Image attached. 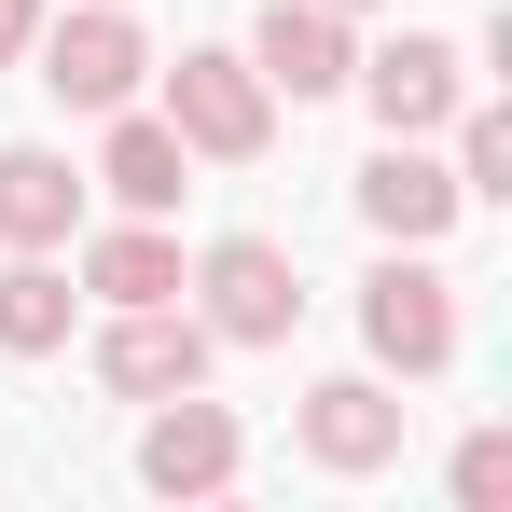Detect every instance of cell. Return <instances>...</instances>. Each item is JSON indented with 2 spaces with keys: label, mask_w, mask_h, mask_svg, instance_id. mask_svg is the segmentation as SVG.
I'll return each instance as SVG.
<instances>
[{
  "label": "cell",
  "mask_w": 512,
  "mask_h": 512,
  "mask_svg": "<svg viewBox=\"0 0 512 512\" xmlns=\"http://www.w3.org/2000/svg\"><path fill=\"white\" fill-rule=\"evenodd\" d=\"M305 457H319V471H388V457H402V402H388V388H374V374H333V388H305Z\"/></svg>",
  "instance_id": "cell-10"
},
{
  "label": "cell",
  "mask_w": 512,
  "mask_h": 512,
  "mask_svg": "<svg viewBox=\"0 0 512 512\" xmlns=\"http://www.w3.org/2000/svg\"><path fill=\"white\" fill-rule=\"evenodd\" d=\"M457 125V194H512V111H443Z\"/></svg>",
  "instance_id": "cell-15"
},
{
  "label": "cell",
  "mask_w": 512,
  "mask_h": 512,
  "mask_svg": "<svg viewBox=\"0 0 512 512\" xmlns=\"http://www.w3.org/2000/svg\"><path fill=\"white\" fill-rule=\"evenodd\" d=\"M84 291H97V305H180L167 222H139V208H125V236H97V250H84Z\"/></svg>",
  "instance_id": "cell-13"
},
{
  "label": "cell",
  "mask_w": 512,
  "mask_h": 512,
  "mask_svg": "<svg viewBox=\"0 0 512 512\" xmlns=\"http://www.w3.org/2000/svg\"><path fill=\"white\" fill-rule=\"evenodd\" d=\"M167 125H180V153H208V167H250L263 139H277V84H263L250 56H180L167 70Z\"/></svg>",
  "instance_id": "cell-1"
},
{
  "label": "cell",
  "mask_w": 512,
  "mask_h": 512,
  "mask_svg": "<svg viewBox=\"0 0 512 512\" xmlns=\"http://www.w3.org/2000/svg\"><path fill=\"white\" fill-rule=\"evenodd\" d=\"M97 180H111V208L167 222L180 194H194V153H180V125H167V111H125V125H111V153H97Z\"/></svg>",
  "instance_id": "cell-12"
},
{
  "label": "cell",
  "mask_w": 512,
  "mask_h": 512,
  "mask_svg": "<svg viewBox=\"0 0 512 512\" xmlns=\"http://www.w3.org/2000/svg\"><path fill=\"white\" fill-rule=\"evenodd\" d=\"M360 346H374L388 374H443V360H457V277L429 250H388L360 277Z\"/></svg>",
  "instance_id": "cell-2"
},
{
  "label": "cell",
  "mask_w": 512,
  "mask_h": 512,
  "mask_svg": "<svg viewBox=\"0 0 512 512\" xmlns=\"http://www.w3.org/2000/svg\"><path fill=\"white\" fill-rule=\"evenodd\" d=\"M208 319L194 305H111V333H97V388H125V402H167V388H208Z\"/></svg>",
  "instance_id": "cell-5"
},
{
  "label": "cell",
  "mask_w": 512,
  "mask_h": 512,
  "mask_svg": "<svg viewBox=\"0 0 512 512\" xmlns=\"http://www.w3.org/2000/svg\"><path fill=\"white\" fill-rule=\"evenodd\" d=\"M28 42H42V0H0V70H14Z\"/></svg>",
  "instance_id": "cell-17"
},
{
  "label": "cell",
  "mask_w": 512,
  "mask_h": 512,
  "mask_svg": "<svg viewBox=\"0 0 512 512\" xmlns=\"http://www.w3.org/2000/svg\"><path fill=\"white\" fill-rule=\"evenodd\" d=\"M457 499H471V512L512 499V429H471V443H457Z\"/></svg>",
  "instance_id": "cell-16"
},
{
  "label": "cell",
  "mask_w": 512,
  "mask_h": 512,
  "mask_svg": "<svg viewBox=\"0 0 512 512\" xmlns=\"http://www.w3.org/2000/svg\"><path fill=\"white\" fill-rule=\"evenodd\" d=\"M194 291H208V333L222 346H291V319H305V277H291L277 236H222L194 263Z\"/></svg>",
  "instance_id": "cell-4"
},
{
  "label": "cell",
  "mask_w": 512,
  "mask_h": 512,
  "mask_svg": "<svg viewBox=\"0 0 512 512\" xmlns=\"http://www.w3.org/2000/svg\"><path fill=\"white\" fill-rule=\"evenodd\" d=\"M42 84L70 97V111H125L139 97V70H153V42L125 28V0H84V14H42Z\"/></svg>",
  "instance_id": "cell-3"
},
{
  "label": "cell",
  "mask_w": 512,
  "mask_h": 512,
  "mask_svg": "<svg viewBox=\"0 0 512 512\" xmlns=\"http://www.w3.org/2000/svg\"><path fill=\"white\" fill-rule=\"evenodd\" d=\"M236 457H250V429L222 416V402H194V388H167L153 429H139V485H153V499H222Z\"/></svg>",
  "instance_id": "cell-6"
},
{
  "label": "cell",
  "mask_w": 512,
  "mask_h": 512,
  "mask_svg": "<svg viewBox=\"0 0 512 512\" xmlns=\"http://www.w3.org/2000/svg\"><path fill=\"white\" fill-rule=\"evenodd\" d=\"M333 14H374V0H333Z\"/></svg>",
  "instance_id": "cell-18"
},
{
  "label": "cell",
  "mask_w": 512,
  "mask_h": 512,
  "mask_svg": "<svg viewBox=\"0 0 512 512\" xmlns=\"http://www.w3.org/2000/svg\"><path fill=\"white\" fill-rule=\"evenodd\" d=\"M56 236H84V180H70V153L0 139V250H56Z\"/></svg>",
  "instance_id": "cell-11"
},
{
  "label": "cell",
  "mask_w": 512,
  "mask_h": 512,
  "mask_svg": "<svg viewBox=\"0 0 512 512\" xmlns=\"http://www.w3.org/2000/svg\"><path fill=\"white\" fill-rule=\"evenodd\" d=\"M250 70L277 97H291V111H305V97H333L346 70H360V56H346V14L333 0H263V28H250Z\"/></svg>",
  "instance_id": "cell-8"
},
{
  "label": "cell",
  "mask_w": 512,
  "mask_h": 512,
  "mask_svg": "<svg viewBox=\"0 0 512 512\" xmlns=\"http://www.w3.org/2000/svg\"><path fill=\"white\" fill-rule=\"evenodd\" d=\"M457 208H471V194H457V167H443V153H416V139H388V153L360 167V222H374L388 250H429Z\"/></svg>",
  "instance_id": "cell-9"
},
{
  "label": "cell",
  "mask_w": 512,
  "mask_h": 512,
  "mask_svg": "<svg viewBox=\"0 0 512 512\" xmlns=\"http://www.w3.org/2000/svg\"><path fill=\"white\" fill-rule=\"evenodd\" d=\"M346 84L374 97V125H388V139H429V125L471 97V56H457V42H429V28H402V42H374Z\"/></svg>",
  "instance_id": "cell-7"
},
{
  "label": "cell",
  "mask_w": 512,
  "mask_h": 512,
  "mask_svg": "<svg viewBox=\"0 0 512 512\" xmlns=\"http://www.w3.org/2000/svg\"><path fill=\"white\" fill-rule=\"evenodd\" d=\"M0 346H14V360H56V346H70V277L42 250L0 263Z\"/></svg>",
  "instance_id": "cell-14"
}]
</instances>
